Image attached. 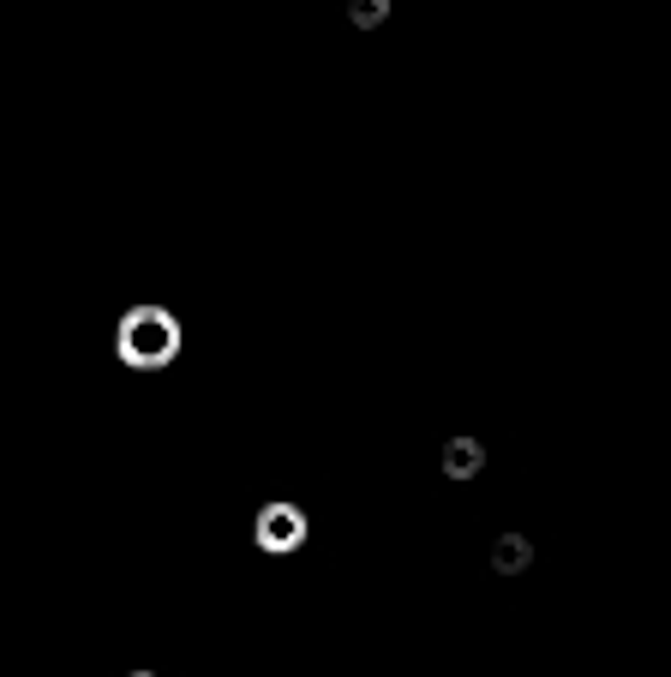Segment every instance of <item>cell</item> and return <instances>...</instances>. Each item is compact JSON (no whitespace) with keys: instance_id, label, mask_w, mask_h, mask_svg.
Masks as SVG:
<instances>
[{"instance_id":"obj_1","label":"cell","mask_w":671,"mask_h":677,"mask_svg":"<svg viewBox=\"0 0 671 677\" xmlns=\"http://www.w3.org/2000/svg\"><path fill=\"white\" fill-rule=\"evenodd\" d=\"M264 546H294L300 540V516L294 510H264V534H258Z\"/></svg>"}]
</instances>
